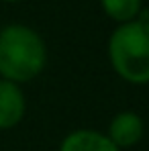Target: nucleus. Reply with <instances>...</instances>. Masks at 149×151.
<instances>
[{
  "label": "nucleus",
  "instance_id": "nucleus-1",
  "mask_svg": "<svg viewBox=\"0 0 149 151\" xmlns=\"http://www.w3.org/2000/svg\"><path fill=\"white\" fill-rule=\"evenodd\" d=\"M47 49L37 31L25 25H8L0 31L2 80L23 84L43 72Z\"/></svg>",
  "mask_w": 149,
  "mask_h": 151
},
{
  "label": "nucleus",
  "instance_id": "nucleus-2",
  "mask_svg": "<svg viewBox=\"0 0 149 151\" xmlns=\"http://www.w3.org/2000/svg\"><path fill=\"white\" fill-rule=\"evenodd\" d=\"M110 65L125 82L149 84V23L131 21L119 25L108 39Z\"/></svg>",
  "mask_w": 149,
  "mask_h": 151
},
{
  "label": "nucleus",
  "instance_id": "nucleus-3",
  "mask_svg": "<svg viewBox=\"0 0 149 151\" xmlns=\"http://www.w3.org/2000/svg\"><path fill=\"white\" fill-rule=\"evenodd\" d=\"M143 131H145L143 119L133 110H123L112 116L106 137L114 143L117 149H129L141 141Z\"/></svg>",
  "mask_w": 149,
  "mask_h": 151
},
{
  "label": "nucleus",
  "instance_id": "nucleus-4",
  "mask_svg": "<svg viewBox=\"0 0 149 151\" xmlns=\"http://www.w3.org/2000/svg\"><path fill=\"white\" fill-rule=\"evenodd\" d=\"M27 110L25 94L19 84L0 80V129L17 127Z\"/></svg>",
  "mask_w": 149,
  "mask_h": 151
},
{
  "label": "nucleus",
  "instance_id": "nucleus-5",
  "mask_svg": "<svg viewBox=\"0 0 149 151\" xmlns=\"http://www.w3.org/2000/svg\"><path fill=\"white\" fill-rule=\"evenodd\" d=\"M59 151H121L114 143L100 131L94 129H78L63 137Z\"/></svg>",
  "mask_w": 149,
  "mask_h": 151
},
{
  "label": "nucleus",
  "instance_id": "nucleus-6",
  "mask_svg": "<svg viewBox=\"0 0 149 151\" xmlns=\"http://www.w3.org/2000/svg\"><path fill=\"white\" fill-rule=\"evenodd\" d=\"M100 6L108 19L123 25L135 21L143 10V0H100Z\"/></svg>",
  "mask_w": 149,
  "mask_h": 151
},
{
  "label": "nucleus",
  "instance_id": "nucleus-7",
  "mask_svg": "<svg viewBox=\"0 0 149 151\" xmlns=\"http://www.w3.org/2000/svg\"><path fill=\"white\" fill-rule=\"evenodd\" d=\"M2 2H21V0H2Z\"/></svg>",
  "mask_w": 149,
  "mask_h": 151
}]
</instances>
